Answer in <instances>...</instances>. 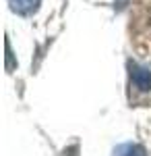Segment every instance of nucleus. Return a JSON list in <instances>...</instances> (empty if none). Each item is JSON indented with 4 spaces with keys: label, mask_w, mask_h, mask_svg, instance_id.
<instances>
[{
    "label": "nucleus",
    "mask_w": 151,
    "mask_h": 156,
    "mask_svg": "<svg viewBox=\"0 0 151 156\" xmlns=\"http://www.w3.org/2000/svg\"><path fill=\"white\" fill-rule=\"evenodd\" d=\"M8 4H11V9L15 12L29 17V15L37 12L39 4H42V0H8Z\"/></svg>",
    "instance_id": "2"
},
{
    "label": "nucleus",
    "mask_w": 151,
    "mask_h": 156,
    "mask_svg": "<svg viewBox=\"0 0 151 156\" xmlns=\"http://www.w3.org/2000/svg\"><path fill=\"white\" fill-rule=\"evenodd\" d=\"M112 156H147V152L139 144H120L118 148H114Z\"/></svg>",
    "instance_id": "3"
},
{
    "label": "nucleus",
    "mask_w": 151,
    "mask_h": 156,
    "mask_svg": "<svg viewBox=\"0 0 151 156\" xmlns=\"http://www.w3.org/2000/svg\"><path fill=\"white\" fill-rule=\"evenodd\" d=\"M130 85L139 92H151V71L147 67H141L137 62L130 65Z\"/></svg>",
    "instance_id": "1"
}]
</instances>
